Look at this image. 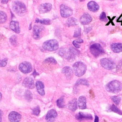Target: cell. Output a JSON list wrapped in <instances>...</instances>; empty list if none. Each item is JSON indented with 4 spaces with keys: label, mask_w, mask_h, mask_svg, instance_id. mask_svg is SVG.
I'll return each instance as SVG.
<instances>
[{
    "label": "cell",
    "mask_w": 122,
    "mask_h": 122,
    "mask_svg": "<svg viewBox=\"0 0 122 122\" xmlns=\"http://www.w3.org/2000/svg\"><path fill=\"white\" fill-rule=\"evenodd\" d=\"M79 53V51L77 50L72 47L69 48L68 50L64 48H61L59 51V54L61 56L66 59L69 61H72Z\"/></svg>",
    "instance_id": "cell-1"
},
{
    "label": "cell",
    "mask_w": 122,
    "mask_h": 122,
    "mask_svg": "<svg viewBox=\"0 0 122 122\" xmlns=\"http://www.w3.org/2000/svg\"><path fill=\"white\" fill-rule=\"evenodd\" d=\"M12 7L13 11L20 16H24L27 12L26 5L21 1H14L12 3Z\"/></svg>",
    "instance_id": "cell-2"
},
{
    "label": "cell",
    "mask_w": 122,
    "mask_h": 122,
    "mask_svg": "<svg viewBox=\"0 0 122 122\" xmlns=\"http://www.w3.org/2000/svg\"><path fill=\"white\" fill-rule=\"evenodd\" d=\"M105 88L108 92L113 93H117L122 90V84L118 81L113 80L107 84Z\"/></svg>",
    "instance_id": "cell-3"
},
{
    "label": "cell",
    "mask_w": 122,
    "mask_h": 122,
    "mask_svg": "<svg viewBox=\"0 0 122 122\" xmlns=\"http://www.w3.org/2000/svg\"><path fill=\"white\" fill-rule=\"evenodd\" d=\"M73 68L75 74L78 77H81L86 72V65L81 61H78L73 64Z\"/></svg>",
    "instance_id": "cell-4"
},
{
    "label": "cell",
    "mask_w": 122,
    "mask_h": 122,
    "mask_svg": "<svg viewBox=\"0 0 122 122\" xmlns=\"http://www.w3.org/2000/svg\"><path fill=\"white\" fill-rule=\"evenodd\" d=\"M59 43L56 40H50L45 41L42 44L43 48L48 51H52L57 50L59 48Z\"/></svg>",
    "instance_id": "cell-5"
},
{
    "label": "cell",
    "mask_w": 122,
    "mask_h": 122,
    "mask_svg": "<svg viewBox=\"0 0 122 122\" xmlns=\"http://www.w3.org/2000/svg\"><path fill=\"white\" fill-rule=\"evenodd\" d=\"M90 51L92 55L95 57H97L104 53L103 49L99 43H93L90 47Z\"/></svg>",
    "instance_id": "cell-6"
},
{
    "label": "cell",
    "mask_w": 122,
    "mask_h": 122,
    "mask_svg": "<svg viewBox=\"0 0 122 122\" xmlns=\"http://www.w3.org/2000/svg\"><path fill=\"white\" fill-rule=\"evenodd\" d=\"M45 28L43 26L39 25H34L33 27V37L36 40L40 39L42 36L43 32Z\"/></svg>",
    "instance_id": "cell-7"
},
{
    "label": "cell",
    "mask_w": 122,
    "mask_h": 122,
    "mask_svg": "<svg viewBox=\"0 0 122 122\" xmlns=\"http://www.w3.org/2000/svg\"><path fill=\"white\" fill-rule=\"evenodd\" d=\"M100 63L103 68L108 70H112L115 67L113 61L108 58L102 59L100 60Z\"/></svg>",
    "instance_id": "cell-8"
},
{
    "label": "cell",
    "mask_w": 122,
    "mask_h": 122,
    "mask_svg": "<svg viewBox=\"0 0 122 122\" xmlns=\"http://www.w3.org/2000/svg\"><path fill=\"white\" fill-rule=\"evenodd\" d=\"M19 68L20 70L24 73H28L32 70V66L31 63L28 61H23L20 63Z\"/></svg>",
    "instance_id": "cell-9"
},
{
    "label": "cell",
    "mask_w": 122,
    "mask_h": 122,
    "mask_svg": "<svg viewBox=\"0 0 122 122\" xmlns=\"http://www.w3.org/2000/svg\"><path fill=\"white\" fill-rule=\"evenodd\" d=\"M60 12L61 17L68 18L72 14V10L68 6L61 4L60 6Z\"/></svg>",
    "instance_id": "cell-10"
},
{
    "label": "cell",
    "mask_w": 122,
    "mask_h": 122,
    "mask_svg": "<svg viewBox=\"0 0 122 122\" xmlns=\"http://www.w3.org/2000/svg\"><path fill=\"white\" fill-rule=\"evenodd\" d=\"M22 85L25 88L30 89H33L35 87L34 80L30 77H28L24 79L22 82Z\"/></svg>",
    "instance_id": "cell-11"
},
{
    "label": "cell",
    "mask_w": 122,
    "mask_h": 122,
    "mask_svg": "<svg viewBox=\"0 0 122 122\" xmlns=\"http://www.w3.org/2000/svg\"><path fill=\"white\" fill-rule=\"evenodd\" d=\"M21 118V115L15 111L11 112L9 115V120L10 122H19Z\"/></svg>",
    "instance_id": "cell-12"
},
{
    "label": "cell",
    "mask_w": 122,
    "mask_h": 122,
    "mask_svg": "<svg viewBox=\"0 0 122 122\" xmlns=\"http://www.w3.org/2000/svg\"><path fill=\"white\" fill-rule=\"evenodd\" d=\"M52 8V5L50 3L41 4L39 7V11L40 13H45L49 12Z\"/></svg>",
    "instance_id": "cell-13"
},
{
    "label": "cell",
    "mask_w": 122,
    "mask_h": 122,
    "mask_svg": "<svg viewBox=\"0 0 122 122\" xmlns=\"http://www.w3.org/2000/svg\"><path fill=\"white\" fill-rule=\"evenodd\" d=\"M57 116V113L54 110H50L49 111L46 115L45 119L48 122H53Z\"/></svg>",
    "instance_id": "cell-14"
},
{
    "label": "cell",
    "mask_w": 122,
    "mask_h": 122,
    "mask_svg": "<svg viewBox=\"0 0 122 122\" xmlns=\"http://www.w3.org/2000/svg\"><path fill=\"white\" fill-rule=\"evenodd\" d=\"M76 119L79 121H82L85 120H92V116L91 114L83 113L82 112H79L75 115Z\"/></svg>",
    "instance_id": "cell-15"
},
{
    "label": "cell",
    "mask_w": 122,
    "mask_h": 122,
    "mask_svg": "<svg viewBox=\"0 0 122 122\" xmlns=\"http://www.w3.org/2000/svg\"><path fill=\"white\" fill-rule=\"evenodd\" d=\"M92 20V18L90 15L88 13L83 14L80 19L81 23L82 25H87L89 24Z\"/></svg>",
    "instance_id": "cell-16"
},
{
    "label": "cell",
    "mask_w": 122,
    "mask_h": 122,
    "mask_svg": "<svg viewBox=\"0 0 122 122\" xmlns=\"http://www.w3.org/2000/svg\"><path fill=\"white\" fill-rule=\"evenodd\" d=\"M88 9L91 11L96 12L99 9V6L98 4L94 1H91L87 4Z\"/></svg>",
    "instance_id": "cell-17"
},
{
    "label": "cell",
    "mask_w": 122,
    "mask_h": 122,
    "mask_svg": "<svg viewBox=\"0 0 122 122\" xmlns=\"http://www.w3.org/2000/svg\"><path fill=\"white\" fill-rule=\"evenodd\" d=\"M36 87L38 92L41 96H43L45 94L44 92V86L42 82L41 81H37L36 82Z\"/></svg>",
    "instance_id": "cell-18"
},
{
    "label": "cell",
    "mask_w": 122,
    "mask_h": 122,
    "mask_svg": "<svg viewBox=\"0 0 122 122\" xmlns=\"http://www.w3.org/2000/svg\"><path fill=\"white\" fill-rule=\"evenodd\" d=\"M61 72L63 73L67 78H71L73 75L72 69L69 66H66L62 68L61 70Z\"/></svg>",
    "instance_id": "cell-19"
},
{
    "label": "cell",
    "mask_w": 122,
    "mask_h": 122,
    "mask_svg": "<svg viewBox=\"0 0 122 122\" xmlns=\"http://www.w3.org/2000/svg\"><path fill=\"white\" fill-rule=\"evenodd\" d=\"M78 107L81 109H85L86 108V99L85 97L81 96L79 97L78 101Z\"/></svg>",
    "instance_id": "cell-20"
},
{
    "label": "cell",
    "mask_w": 122,
    "mask_h": 122,
    "mask_svg": "<svg viewBox=\"0 0 122 122\" xmlns=\"http://www.w3.org/2000/svg\"><path fill=\"white\" fill-rule=\"evenodd\" d=\"M111 48L112 50L115 53H119L122 51V43H113L111 44Z\"/></svg>",
    "instance_id": "cell-21"
},
{
    "label": "cell",
    "mask_w": 122,
    "mask_h": 122,
    "mask_svg": "<svg viewBox=\"0 0 122 122\" xmlns=\"http://www.w3.org/2000/svg\"><path fill=\"white\" fill-rule=\"evenodd\" d=\"M10 28L11 30H13L17 33L20 32V28L19 27V23L17 21H11L10 24Z\"/></svg>",
    "instance_id": "cell-22"
},
{
    "label": "cell",
    "mask_w": 122,
    "mask_h": 122,
    "mask_svg": "<svg viewBox=\"0 0 122 122\" xmlns=\"http://www.w3.org/2000/svg\"><path fill=\"white\" fill-rule=\"evenodd\" d=\"M77 99L76 98H74L68 102L67 105L68 108L70 110L74 112L77 108Z\"/></svg>",
    "instance_id": "cell-23"
},
{
    "label": "cell",
    "mask_w": 122,
    "mask_h": 122,
    "mask_svg": "<svg viewBox=\"0 0 122 122\" xmlns=\"http://www.w3.org/2000/svg\"><path fill=\"white\" fill-rule=\"evenodd\" d=\"M66 24L68 27L75 26L78 24V21L76 18L73 17H71L66 20Z\"/></svg>",
    "instance_id": "cell-24"
},
{
    "label": "cell",
    "mask_w": 122,
    "mask_h": 122,
    "mask_svg": "<svg viewBox=\"0 0 122 122\" xmlns=\"http://www.w3.org/2000/svg\"><path fill=\"white\" fill-rule=\"evenodd\" d=\"M36 23H40L41 24H45V25H49L51 23V20L49 19H39L37 18L35 20Z\"/></svg>",
    "instance_id": "cell-25"
},
{
    "label": "cell",
    "mask_w": 122,
    "mask_h": 122,
    "mask_svg": "<svg viewBox=\"0 0 122 122\" xmlns=\"http://www.w3.org/2000/svg\"><path fill=\"white\" fill-rule=\"evenodd\" d=\"M79 85H83L89 86V84L88 81H87L86 80L84 79H81L78 80L76 82V84H75V85L76 86H78Z\"/></svg>",
    "instance_id": "cell-26"
},
{
    "label": "cell",
    "mask_w": 122,
    "mask_h": 122,
    "mask_svg": "<svg viewBox=\"0 0 122 122\" xmlns=\"http://www.w3.org/2000/svg\"><path fill=\"white\" fill-rule=\"evenodd\" d=\"M24 97L27 101L30 102L32 99V94L30 91L27 90L24 93Z\"/></svg>",
    "instance_id": "cell-27"
},
{
    "label": "cell",
    "mask_w": 122,
    "mask_h": 122,
    "mask_svg": "<svg viewBox=\"0 0 122 122\" xmlns=\"http://www.w3.org/2000/svg\"><path fill=\"white\" fill-rule=\"evenodd\" d=\"M7 16L6 13L3 11L0 10V23H3L7 20Z\"/></svg>",
    "instance_id": "cell-28"
},
{
    "label": "cell",
    "mask_w": 122,
    "mask_h": 122,
    "mask_svg": "<svg viewBox=\"0 0 122 122\" xmlns=\"http://www.w3.org/2000/svg\"><path fill=\"white\" fill-rule=\"evenodd\" d=\"M110 111H112V112H116L120 115H122V111H121L119 109H118L115 105H114V104H112L111 107L110 108V109H109Z\"/></svg>",
    "instance_id": "cell-29"
},
{
    "label": "cell",
    "mask_w": 122,
    "mask_h": 122,
    "mask_svg": "<svg viewBox=\"0 0 122 122\" xmlns=\"http://www.w3.org/2000/svg\"><path fill=\"white\" fill-rule=\"evenodd\" d=\"M56 104L59 108H63L64 107V97L62 96L60 98L58 99L56 101Z\"/></svg>",
    "instance_id": "cell-30"
},
{
    "label": "cell",
    "mask_w": 122,
    "mask_h": 122,
    "mask_svg": "<svg viewBox=\"0 0 122 122\" xmlns=\"http://www.w3.org/2000/svg\"><path fill=\"white\" fill-rule=\"evenodd\" d=\"M17 36L15 35L11 36L10 38V41L11 44L14 46H16L17 45Z\"/></svg>",
    "instance_id": "cell-31"
},
{
    "label": "cell",
    "mask_w": 122,
    "mask_h": 122,
    "mask_svg": "<svg viewBox=\"0 0 122 122\" xmlns=\"http://www.w3.org/2000/svg\"><path fill=\"white\" fill-rule=\"evenodd\" d=\"M112 100V102L116 104V105H118L119 104V103L121 101V98L119 96H112L111 97Z\"/></svg>",
    "instance_id": "cell-32"
},
{
    "label": "cell",
    "mask_w": 122,
    "mask_h": 122,
    "mask_svg": "<svg viewBox=\"0 0 122 122\" xmlns=\"http://www.w3.org/2000/svg\"><path fill=\"white\" fill-rule=\"evenodd\" d=\"M44 62H47V63L49 62V63H52V64H54L57 63V61H56V60L52 57H49V58L46 59L44 60Z\"/></svg>",
    "instance_id": "cell-33"
},
{
    "label": "cell",
    "mask_w": 122,
    "mask_h": 122,
    "mask_svg": "<svg viewBox=\"0 0 122 122\" xmlns=\"http://www.w3.org/2000/svg\"><path fill=\"white\" fill-rule=\"evenodd\" d=\"M40 113V108L39 106H37L33 109V110H32V114H33L36 115V116H38L39 115Z\"/></svg>",
    "instance_id": "cell-34"
},
{
    "label": "cell",
    "mask_w": 122,
    "mask_h": 122,
    "mask_svg": "<svg viewBox=\"0 0 122 122\" xmlns=\"http://www.w3.org/2000/svg\"><path fill=\"white\" fill-rule=\"evenodd\" d=\"M100 19L102 21H107V17L106 16V14L104 12H102L100 16Z\"/></svg>",
    "instance_id": "cell-35"
},
{
    "label": "cell",
    "mask_w": 122,
    "mask_h": 122,
    "mask_svg": "<svg viewBox=\"0 0 122 122\" xmlns=\"http://www.w3.org/2000/svg\"><path fill=\"white\" fill-rule=\"evenodd\" d=\"M81 28H78L77 29H76L75 30L73 37H75V38H77V37H79L81 35Z\"/></svg>",
    "instance_id": "cell-36"
},
{
    "label": "cell",
    "mask_w": 122,
    "mask_h": 122,
    "mask_svg": "<svg viewBox=\"0 0 122 122\" xmlns=\"http://www.w3.org/2000/svg\"><path fill=\"white\" fill-rule=\"evenodd\" d=\"M8 59L7 58H5L2 60H0V67H5L7 65Z\"/></svg>",
    "instance_id": "cell-37"
},
{
    "label": "cell",
    "mask_w": 122,
    "mask_h": 122,
    "mask_svg": "<svg viewBox=\"0 0 122 122\" xmlns=\"http://www.w3.org/2000/svg\"><path fill=\"white\" fill-rule=\"evenodd\" d=\"M72 44L74 46V47H76V48H79L80 47V46H81L80 44H79V43L76 40H75V41H73Z\"/></svg>",
    "instance_id": "cell-38"
},
{
    "label": "cell",
    "mask_w": 122,
    "mask_h": 122,
    "mask_svg": "<svg viewBox=\"0 0 122 122\" xmlns=\"http://www.w3.org/2000/svg\"><path fill=\"white\" fill-rule=\"evenodd\" d=\"M2 115H3V112H2V111H1V110H0V122H1V121Z\"/></svg>",
    "instance_id": "cell-39"
},
{
    "label": "cell",
    "mask_w": 122,
    "mask_h": 122,
    "mask_svg": "<svg viewBox=\"0 0 122 122\" xmlns=\"http://www.w3.org/2000/svg\"><path fill=\"white\" fill-rule=\"evenodd\" d=\"M94 122H99V118H98V117L97 115L95 116Z\"/></svg>",
    "instance_id": "cell-40"
},
{
    "label": "cell",
    "mask_w": 122,
    "mask_h": 122,
    "mask_svg": "<svg viewBox=\"0 0 122 122\" xmlns=\"http://www.w3.org/2000/svg\"><path fill=\"white\" fill-rule=\"evenodd\" d=\"M76 41H77L79 43H82V42H83V40H82L81 39V38H78V40H77Z\"/></svg>",
    "instance_id": "cell-41"
},
{
    "label": "cell",
    "mask_w": 122,
    "mask_h": 122,
    "mask_svg": "<svg viewBox=\"0 0 122 122\" xmlns=\"http://www.w3.org/2000/svg\"><path fill=\"white\" fill-rule=\"evenodd\" d=\"M8 2V0H1V2L2 3H3V4L7 3Z\"/></svg>",
    "instance_id": "cell-42"
},
{
    "label": "cell",
    "mask_w": 122,
    "mask_h": 122,
    "mask_svg": "<svg viewBox=\"0 0 122 122\" xmlns=\"http://www.w3.org/2000/svg\"><path fill=\"white\" fill-rule=\"evenodd\" d=\"M1 98H2V94L0 92V101L1 100Z\"/></svg>",
    "instance_id": "cell-43"
}]
</instances>
